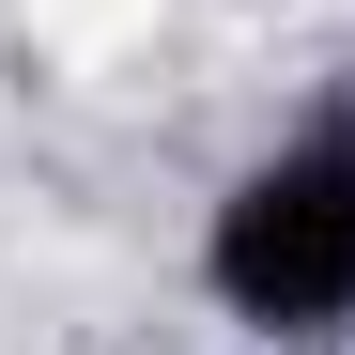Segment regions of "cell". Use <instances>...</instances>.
<instances>
[{
	"mask_svg": "<svg viewBox=\"0 0 355 355\" xmlns=\"http://www.w3.org/2000/svg\"><path fill=\"white\" fill-rule=\"evenodd\" d=\"M201 278H216V309L263 324V340L355 324V124H309L263 170H232V201L201 232Z\"/></svg>",
	"mask_w": 355,
	"mask_h": 355,
	"instance_id": "1",
	"label": "cell"
}]
</instances>
